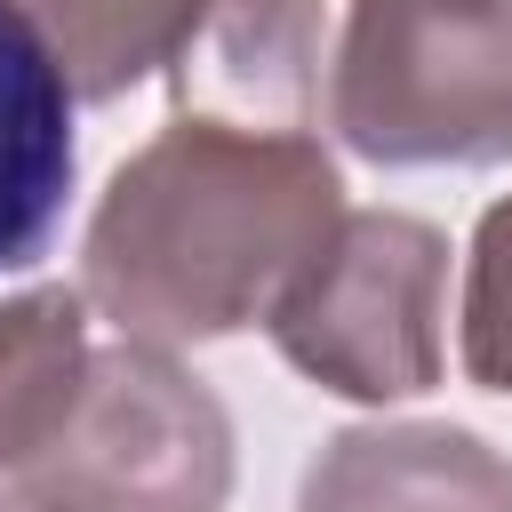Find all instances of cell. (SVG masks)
Wrapping results in <instances>:
<instances>
[{
  "label": "cell",
  "mask_w": 512,
  "mask_h": 512,
  "mask_svg": "<svg viewBox=\"0 0 512 512\" xmlns=\"http://www.w3.org/2000/svg\"><path fill=\"white\" fill-rule=\"evenodd\" d=\"M344 216L336 160L312 128L168 120L96 200L80 304L136 344H208L272 320L280 288Z\"/></svg>",
  "instance_id": "cell-1"
},
{
  "label": "cell",
  "mask_w": 512,
  "mask_h": 512,
  "mask_svg": "<svg viewBox=\"0 0 512 512\" xmlns=\"http://www.w3.org/2000/svg\"><path fill=\"white\" fill-rule=\"evenodd\" d=\"M320 104L376 168H504L512 0H344Z\"/></svg>",
  "instance_id": "cell-2"
},
{
  "label": "cell",
  "mask_w": 512,
  "mask_h": 512,
  "mask_svg": "<svg viewBox=\"0 0 512 512\" xmlns=\"http://www.w3.org/2000/svg\"><path fill=\"white\" fill-rule=\"evenodd\" d=\"M16 512H224L232 504V416L168 352L112 336L56 440L8 480Z\"/></svg>",
  "instance_id": "cell-3"
},
{
  "label": "cell",
  "mask_w": 512,
  "mask_h": 512,
  "mask_svg": "<svg viewBox=\"0 0 512 512\" xmlns=\"http://www.w3.org/2000/svg\"><path fill=\"white\" fill-rule=\"evenodd\" d=\"M264 328L336 400L384 408L432 392L448 368V232L408 208H344Z\"/></svg>",
  "instance_id": "cell-4"
},
{
  "label": "cell",
  "mask_w": 512,
  "mask_h": 512,
  "mask_svg": "<svg viewBox=\"0 0 512 512\" xmlns=\"http://www.w3.org/2000/svg\"><path fill=\"white\" fill-rule=\"evenodd\" d=\"M320 0H200L168 80L184 120H224V128H312L320 104Z\"/></svg>",
  "instance_id": "cell-5"
},
{
  "label": "cell",
  "mask_w": 512,
  "mask_h": 512,
  "mask_svg": "<svg viewBox=\"0 0 512 512\" xmlns=\"http://www.w3.org/2000/svg\"><path fill=\"white\" fill-rule=\"evenodd\" d=\"M72 72L48 48V32L0 0V272H24L48 256L64 200H72Z\"/></svg>",
  "instance_id": "cell-6"
},
{
  "label": "cell",
  "mask_w": 512,
  "mask_h": 512,
  "mask_svg": "<svg viewBox=\"0 0 512 512\" xmlns=\"http://www.w3.org/2000/svg\"><path fill=\"white\" fill-rule=\"evenodd\" d=\"M296 512H512V464L456 424H360L312 456Z\"/></svg>",
  "instance_id": "cell-7"
},
{
  "label": "cell",
  "mask_w": 512,
  "mask_h": 512,
  "mask_svg": "<svg viewBox=\"0 0 512 512\" xmlns=\"http://www.w3.org/2000/svg\"><path fill=\"white\" fill-rule=\"evenodd\" d=\"M88 352H96V328L80 288H32L0 304V496L56 440L88 376Z\"/></svg>",
  "instance_id": "cell-8"
},
{
  "label": "cell",
  "mask_w": 512,
  "mask_h": 512,
  "mask_svg": "<svg viewBox=\"0 0 512 512\" xmlns=\"http://www.w3.org/2000/svg\"><path fill=\"white\" fill-rule=\"evenodd\" d=\"M16 8L64 56L72 96L80 104H112L144 72H168V56H176V40H184L200 0H16Z\"/></svg>",
  "instance_id": "cell-9"
},
{
  "label": "cell",
  "mask_w": 512,
  "mask_h": 512,
  "mask_svg": "<svg viewBox=\"0 0 512 512\" xmlns=\"http://www.w3.org/2000/svg\"><path fill=\"white\" fill-rule=\"evenodd\" d=\"M456 352L480 392H512V200H496L472 224L464 248V304H456Z\"/></svg>",
  "instance_id": "cell-10"
},
{
  "label": "cell",
  "mask_w": 512,
  "mask_h": 512,
  "mask_svg": "<svg viewBox=\"0 0 512 512\" xmlns=\"http://www.w3.org/2000/svg\"><path fill=\"white\" fill-rule=\"evenodd\" d=\"M0 512H16V504H8V496H0Z\"/></svg>",
  "instance_id": "cell-11"
}]
</instances>
